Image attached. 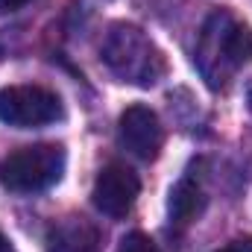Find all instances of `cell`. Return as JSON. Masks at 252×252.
Returning a JSON list of instances; mask_svg holds the SVG:
<instances>
[{"instance_id": "cell-1", "label": "cell", "mask_w": 252, "mask_h": 252, "mask_svg": "<svg viewBox=\"0 0 252 252\" xmlns=\"http://www.w3.org/2000/svg\"><path fill=\"white\" fill-rule=\"evenodd\" d=\"M252 59V30L226 9H214L196 38L193 64L211 88H226L229 79Z\"/></svg>"}, {"instance_id": "cell-2", "label": "cell", "mask_w": 252, "mask_h": 252, "mask_svg": "<svg viewBox=\"0 0 252 252\" xmlns=\"http://www.w3.org/2000/svg\"><path fill=\"white\" fill-rule=\"evenodd\" d=\"M106 67L129 85L150 88L164 76V56L150 41V35L135 24H115L100 47Z\"/></svg>"}, {"instance_id": "cell-3", "label": "cell", "mask_w": 252, "mask_h": 252, "mask_svg": "<svg viewBox=\"0 0 252 252\" xmlns=\"http://www.w3.org/2000/svg\"><path fill=\"white\" fill-rule=\"evenodd\" d=\"M62 144H30L0 161V185L12 193H38L53 188L64 173Z\"/></svg>"}, {"instance_id": "cell-4", "label": "cell", "mask_w": 252, "mask_h": 252, "mask_svg": "<svg viewBox=\"0 0 252 252\" xmlns=\"http://www.w3.org/2000/svg\"><path fill=\"white\" fill-rule=\"evenodd\" d=\"M64 109L56 91L41 85H9L0 91V121L15 129H38V126L62 121Z\"/></svg>"}, {"instance_id": "cell-5", "label": "cell", "mask_w": 252, "mask_h": 252, "mask_svg": "<svg viewBox=\"0 0 252 252\" xmlns=\"http://www.w3.org/2000/svg\"><path fill=\"white\" fill-rule=\"evenodd\" d=\"M138 193H141V179L135 176V170L121 164V161H112L97 173L94 190H91V202L106 217L121 220L132 211Z\"/></svg>"}, {"instance_id": "cell-6", "label": "cell", "mask_w": 252, "mask_h": 252, "mask_svg": "<svg viewBox=\"0 0 252 252\" xmlns=\"http://www.w3.org/2000/svg\"><path fill=\"white\" fill-rule=\"evenodd\" d=\"M118 138L126 150L141 158V161H153L164 144V129L158 124V115L147 106H129L121 115L118 124Z\"/></svg>"}, {"instance_id": "cell-7", "label": "cell", "mask_w": 252, "mask_h": 252, "mask_svg": "<svg viewBox=\"0 0 252 252\" xmlns=\"http://www.w3.org/2000/svg\"><path fill=\"white\" fill-rule=\"evenodd\" d=\"M97 250H100V229L91 220L79 217V214H67L47 229L44 252H97Z\"/></svg>"}, {"instance_id": "cell-8", "label": "cell", "mask_w": 252, "mask_h": 252, "mask_svg": "<svg viewBox=\"0 0 252 252\" xmlns=\"http://www.w3.org/2000/svg\"><path fill=\"white\" fill-rule=\"evenodd\" d=\"M167 211H170V223L176 229H188L190 223L205 211V193H202V188L193 179H179L170 188Z\"/></svg>"}, {"instance_id": "cell-9", "label": "cell", "mask_w": 252, "mask_h": 252, "mask_svg": "<svg viewBox=\"0 0 252 252\" xmlns=\"http://www.w3.org/2000/svg\"><path fill=\"white\" fill-rule=\"evenodd\" d=\"M118 252H161V250L156 247V241H153L150 235H144V232H129L124 241H121Z\"/></svg>"}, {"instance_id": "cell-10", "label": "cell", "mask_w": 252, "mask_h": 252, "mask_svg": "<svg viewBox=\"0 0 252 252\" xmlns=\"http://www.w3.org/2000/svg\"><path fill=\"white\" fill-rule=\"evenodd\" d=\"M217 252H252V238H235L226 247H220Z\"/></svg>"}, {"instance_id": "cell-11", "label": "cell", "mask_w": 252, "mask_h": 252, "mask_svg": "<svg viewBox=\"0 0 252 252\" xmlns=\"http://www.w3.org/2000/svg\"><path fill=\"white\" fill-rule=\"evenodd\" d=\"M30 0H0V12H15L21 6H27Z\"/></svg>"}, {"instance_id": "cell-12", "label": "cell", "mask_w": 252, "mask_h": 252, "mask_svg": "<svg viewBox=\"0 0 252 252\" xmlns=\"http://www.w3.org/2000/svg\"><path fill=\"white\" fill-rule=\"evenodd\" d=\"M0 252H15V247H12V241L0 232Z\"/></svg>"}, {"instance_id": "cell-13", "label": "cell", "mask_w": 252, "mask_h": 252, "mask_svg": "<svg viewBox=\"0 0 252 252\" xmlns=\"http://www.w3.org/2000/svg\"><path fill=\"white\" fill-rule=\"evenodd\" d=\"M247 100H250V109H252V85H250V94H247Z\"/></svg>"}]
</instances>
